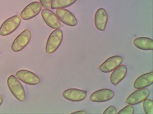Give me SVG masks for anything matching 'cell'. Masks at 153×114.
I'll use <instances>...</instances> for the list:
<instances>
[{
  "label": "cell",
  "instance_id": "obj_1",
  "mask_svg": "<svg viewBox=\"0 0 153 114\" xmlns=\"http://www.w3.org/2000/svg\"><path fill=\"white\" fill-rule=\"evenodd\" d=\"M7 85L11 93L19 101H25L26 93L24 86L14 75L9 76L7 79Z\"/></svg>",
  "mask_w": 153,
  "mask_h": 114
},
{
  "label": "cell",
  "instance_id": "obj_2",
  "mask_svg": "<svg viewBox=\"0 0 153 114\" xmlns=\"http://www.w3.org/2000/svg\"><path fill=\"white\" fill-rule=\"evenodd\" d=\"M63 34L61 29H56L48 38L46 47V51L48 54H51L58 49L62 43Z\"/></svg>",
  "mask_w": 153,
  "mask_h": 114
},
{
  "label": "cell",
  "instance_id": "obj_3",
  "mask_svg": "<svg viewBox=\"0 0 153 114\" xmlns=\"http://www.w3.org/2000/svg\"><path fill=\"white\" fill-rule=\"evenodd\" d=\"M21 23V19L17 15L10 18L0 27V35L5 36L13 33L20 26Z\"/></svg>",
  "mask_w": 153,
  "mask_h": 114
},
{
  "label": "cell",
  "instance_id": "obj_4",
  "mask_svg": "<svg viewBox=\"0 0 153 114\" xmlns=\"http://www.w3.org/2000/svg\"><path fill=\"white\" fill-rule=\"evenodd\" d=\"M31 34L28 29H25L16 37L12 45V50L15 52H20L25 48L30 41Z\"/></svg>",
  "mask_w": 153,
  "mask_h": 114
},
{
  "label": "cell",
  "instance_id": "obj_5",
  "mask_svg": "<svg viewBox=\"0 0 153 114\" xmlns=\"http://www.w3.org/2000/svg\"><path fill=\"white\" fill-rule=\"evenodd\" d=\"M16 76L18 79L27 85H36L40 82L39 77L35 73L28 70H20L16 73Z\"/></svg>",
  "mask_w": 153,
  "mask_h": 114
},
{
  "label": "cell",
  "instance_id": "obj_6",
  "mask_svg": "<svg viewBox=\"0 0 153 114\" xmlns=\"http://www.w3.org/2000/svg\"><path fill=\"white\" fill-rule=\"evenodd\" d=\"M42 5L40 2H34L27 5L20 14L23 20H27L33 18L38 15L42 10Z\"/></svg>",
  "mask_w": 153,
  "mask_h": 114
},
{
  "label": "cell",
  "instance_id": "obj_7",
  "mask_svg": "<svg viewBox=\"0 0 153 114\" xmlns=\"http://www.w3.org/2000/svg\"><path fill=\"white\" fill-rule=\"evenodd\" d=\"M123 62L122 57L114 56L106 59L99 66V69L103 73L111 72L121 65Z\"/></svg>",
  "mask_w": 153,
  "mask_h": 114
},
{
  "label": "cell",
  "instance_id": "obj_8",
  "mask_svg": "<svg viewBox=\"0 0 153 114\" xmlns=\"http://www.w3.org/2000/svg\"><path fill=\"white\" fill-rule=\"evenodd\" d=\"M149 95L150 91L147 88L138 89L127 98L126 102L132 105L139 104L147 99Z\"/></svg>",
  "mask_w": 153,
  "mask_h": 114
},
{
  "label": "cell",
  "instance_id": "obj_9",
  "mask_svg": "<svg viewBox=\"0 0 153 114\" xmlns=\"http://www.w3.org/2000/svg\"><path fill=\"white\" fill-rule=\"evenodd\" d=\"M42 15L45 22L50 28L57 29L62 27L59 19L52 11L47 9H43L42 10Z\"/></svg>",
  "mask_w": 153,
  "mask_h": 114
},
{
  "label": "cell",
  "instance_id": "obj_10",
  "mask_svg": "<svg viewBox=\"0 0 153 114\" xmlns=\"http://www.w3.org/2000/svg\"><path fill=\"white\" fill-rule=\"evenodd\" d=\"M56 15L58 18L62 23L70 26H75L77 25V20L69 10L66 9H58L56 11Z\"/></svg>",
  "mask_w": 153,
  "mask_h": 114
},
{
  "label": "cell",
  "instance_id": "obj_11",
  "mask_svg": "<svg viewBox=\"0 0 153 114\" xmlns=\"http://www.w3.org/2000/svg\"><path fill=\"white\" fill-rule=\"evenodd\" d=\"M114 95L113 91L105 88L94 92L90 96V100L93 102H105L112 99Z\"/></svg>",
  "mask_w": 153,
  "mask_h": 114
},
{
  "label": "cell",
  "instance_id": "obj_12",
  "mask_svg": "<svg viewBox=\"0 0 153 114\" xmlns=\"http://www.w3.org/2000/svg\"><path fill=\"white\" fill-rule=\"evenodd\" d=\"M87 92L76 88H71L64 91L62 96L69 101L78 102L82 101L86 98Z\"/></svg>",
  "mask_w": 153,
  "mask_h": 114
},
{
  "label": "cell",
  "instance_id": "obj_13",
  "mask_svg": "<svg viewBox=\"0 0 153 114\" xmlns=\"http://www.w3.org/2000/svg\"><path fill=\"white\" fill-rule=\"evenodd\" d=\"M108 15L103 8H100L97 11L95 17V24L98 30L104 31L108 21Z\"/></svg>",
  "mask_w": 153,
  "mask_h": 114
},
{
  "label": "cell",
  "instance_id": "obj_14",
  "mask_svg": "<svg viewBox=\"0 0 153 114\" xmlns=\"http://www.w3.org/2000/svg\"><path fill=\"white\" fill-rule=\"evenodd\" d=\"M128 69L126 66L124 65H120L114 70L111 75V82L114 86L117 85L125 78Z\"/></svg>",
  "mask_w": 153,
  "mask_h": 114
},
{
  "label": "cell",
  "instance_id": "obj_15",
  "mask_svg": "<svg viewBox=\"0 0 153 114\" xmlns=\"http://www.w3.org/2000/svg\"><path fill=\"white\" fill-rule=\"evenodd\" d=\"M153 83V72L146 73L139 77L134 84V88L136 89L147 87Z\"/></svg>",
  "mask_w": 153,
  "mask_h": 114
},
{
  "label": "cell",
  "instance_id": "obj_16",
  "mask_svg": "<svg viewBox=\"0 0 153 114\" xmlns=\"http://www.w3.org/2000/svg\"><path fill=\"white\" fill-rule=\"evenodd\" d=\"M134 44L137 48L143 50H153V40L150 38L140 37L134 41Z\"/></svg>",
  "mask_w": 153,
  "mask_h": 114
},
{
  "label": "cell",
  "instance_id": "obj_17",
  "mask_svg": "<svg viewBox=\"0 0 153 114\" xmlns=\"http://www.w3.org/2000/svg\"><path fill=\"white\" fill-rule=\"evenodd\" d=\"M77 0H52L51 2L52 9H61L71 6Z\"/></svg>",
  "mask_w": 153,
  "mask_h": 114
},
{
  "label": "cell",
  "instance_id": "obj_18",
  "mask_svg": "<svg viewBox=\"0 0 153 114\" xmlns=\"http://www.w3.org/2000/svg\"><path fill=\"white\" fill-rule=\"evenodd\" d=\"M143 109L147 114H153V101L149 99H146L143 101Z\"/></svg>",
  "mask_w": 153,
  "mask_h": 114
},
{
  "label": "cell",
  "instance_id": "obj_19",
  "mask_svg": "<svg viewBox=\"0 0 153 114\" xmlns=\"http://www.w3.org/2000/svg\"><path fill=\"white\" fill-rule=\"evenodd\" d=\"M134 113V108L131 104H129L121 109L117 114H132Z\"/></svg>",
  "mask_w": 153,
  "mask_h": 114
},
{
  "label": "cell",
  "instance_id": "obj_20",
  "mask_svg": "<svg viewBox=\"0 0 153 114\" xmlns=\"http://www.w3.org/2000/svg\"><path fill=\"white\" fill-rule=\"evenodd\" d=\"M103 114H117V108L113 106H110L105 110Z\"/></svg>",
  "mask_w": 153,
  "mask_h": 114
},
{
  "label": "cell",
  "instance_id": "obj_21",
  "mask_svg": "<svg viewBox=\"0 0 153 114\" xmlns=\"http://www.w3.org/2000/svg\"><path fill=\"white\" fill-rule=\"evenodd\" d=\"M40 3L44 8L49 9L51 8L52 0H39Z\"/></svg>",
  "mask_w": 153,
  "mask_h": 114
},
{
  "label": "cell",
  "instance_id": "obj_22",
  "mask_svg": "<svg viewBox=\"0 0 153 114\" xmlns=\"http://www.w3.org/2000/svg\"><path fill=\"white\" fill-rule=\"evenodd\" d=\"M86 113L84 111H80L78 112L72 113L71 114H86Z\"/></svg>",
  "mask_w": 153,
  "mask_h": 114
},
{
  "label": "cell",
  "instance_id": "obj_23",
  "mask_svg": "<svg viewBox=\"0 0 153 114\" xmlns=\"http://www.w3.org/2000/svg\"><path fill=\"white\" fill-rule=\"evenodd\" d=\"M3 101V99L2 96L0 95V106L2 104Z\"/></svg>",
  "mask_w": 153,
  "mask_h": 114
}]
</instances>
